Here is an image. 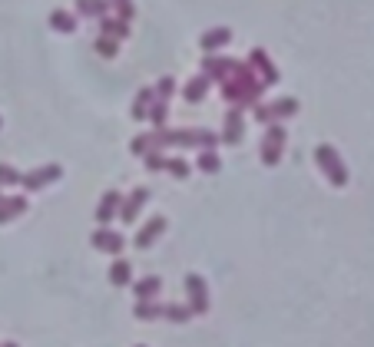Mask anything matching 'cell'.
<instances>
[{
    "instance_id": "obj_1",
    "label": "cell",
    "mask_w": 374,
    "mask_h": 347,
    "mask_svg": "<svg viewBox=\"0 0 374 347\" xmlns=\"http://www.w3.org/2000/svg\"><path fill=\"white\" fill-rule=\"evenodd\" d=\"M222 99L229 103V106H242V109H252L262 103V93H265V87H262V79L255 77V70L249 67V63H242V60H235V70H232L229 79H222Z\"/></svg>"
},
{
    "instance_id": "obj_2",
    "label": "cell",
    "mask_w": 374,
    "mask_h": 347,
    "mask_svg": "<svg viewBox=\"0 0 374 347\" xmlns=\"http://www.w3.org/2000/svg\"><path fill=\"white\" fill-rule=\"evenodd\" d=\"M315 163H318V169H321V175H325L335 189H345L348 185L351 175H348V165H345V159H341V153H338L335 145H328V143L315 145Z\"/></svg>"
},
{
    "instance_id": "obj_3",
    "label": "cell",
    "mask_w": 374,
    "mask_h": 347,
    "mask_svg": "<svg viewBox=\"0 0 374 347\" xmlns=\"http://www.w3.org/2000/svg\"><path fill=\"white\" fill-rule=\"evenodd\" d=\"M285 143H288V133L282 123H269L265 126V136H262V145H259V159L262 165H279L282 155H285Z\"/></svg>"
},
{
    "instance_id": "obj_4",
    "label": "cell",
    "mask_w": 374,
    "mask_h": 347,
    "mask_svg": "<svg viewBox=\"0 0 374 347\" xmlns=\"http://www.w3.org/2000/svg\"><path fill=\"white\" fill-rule=\"evenodd\" d=\"M186 304H189V311H192V318L196 314H209V308H212V298H209V281L202 278V275H196V271H189L186 275Z\"/></svg>"
},
{
    "instance_id": "obj_5",
    "label": "cell",
    "mask_w": 374,
    "mask_h": 347,
    "mask_svg": "<svg viewBox=\"0 0 374 347\" xmlns=\"http://www.w3.org/2000/svg\"><path fill=\"white\" fill-rule=\"evenodd\" d=\"M60 179H63V165L47 163V165H37V169H30V172L20 175V189H23V192H43L47 185L60 182Z\"/></svg>"
},
{
    "instance_id": "obj_6",
    "label": "cell",
    "mask_w": 374,
    "mask_h": 347,
    "mask_svg": "<svg viewBox=\"0 0 374 347\" xmlns=\"http://www.w3.org/2000/svg\"><path fill=\"white\" fill-rule=\"evenodd\" d=\"M255 109V119H259L262 126H269V123H282V119H292V116H298V109H301V103H298L295 97H279L275 103H259V106H252Z\"/></svg>"
},
{
    "instance_id": "obj_7",
    "label": "cell",
    "mask_w": 374,
    "mask_h": 347,
    "mask_svg": "<svg viewBox=\"0 0 374 347\" xmlns=\"http://www.w3.org/2000/svg\"><path fill=\"white\" fill-rule=\"evenodd\" d=\"M252 70H255V77L262 79V87H279V79H282V73H279V67L272 63V57L265 53L262 47H255L249 53V60H245Z\"/></svg>"
},
{
    "instance_id": "obj_8",
    "label": "cell",
    "mask_w": 374,
    "mask_h": 347,
    "mask_svg": "<svg viewBox=\"0 0 374 347\" xmlns=\"http://www.w3.org/2000/svg\"><path fill=\"white\" fill-rule=\"evenodd\" d=\"M146 202H149V189H146V185H136L129 195H123V205H119V222H123V225H136V219L143 215Z\"/></svg>"
},
{
    "instance_id": "obj_9",
    "label": "cell",
    "mask_w": 374,
    "mask_h": 347,
    "mask_svg": "<svg viewBox=\"0 0 374 347\" xmlns=\"http://www.w3.org/2000/svg\"><path fill=\"white\" fill-rule=\"evenodd\" d=\"M90 241H93V248H96V251H103V255H119V251L126 248L123 231L109 228V225H100V228H96L93 235H90Z\"/></svg>"
},
{
    "instance_id": "obj_10",
    "label": "cell",
    "mask_w": 374,
    "mask_h": 347,
    "mask_svg": "<svg viewBox=\"0 0 374 347\" xmlns=\"http://www.w3.org/2000/svg\"><path fill=\"white\" fill-rule=\"evenodd\" d=\"M245 109L242 106H229V113H225V119H222V143L225 145H239L242 136H245Z\"/></svg>"
},
{
    "instance_id": "obj_11",
    "label": "cell",
    "mask_w": 374,
    "mask_h": 347,
    "mask_svg": "<svg viewBox=\"0 0 374 347\" xmlns=\"http://www.w3.org/2000/svg\"><path fill=\"white\" fill-rule=\"evenodd\" d=\"M232 70H235V60H232V57L205 53V60H202V77H209L212 83H222V79H229Z\"/></svg>"
},
{
    "instance_id": "obj_12",
    "label": "cell",
    "mask_w": 374,
    "mask_h": 347,
    "mask_svg": "<svg viewBox=\"0 0 374 347\" xmlns=\"http://www.w3.org/2000/svg\"><path fill=\"white\" fill-rule=\"evenodd\" d=\"M169 228V222H166L163 215H153V219H149V222L143 225V228L136 231V238H133V245L136 248H153L156 241L163 238V231Z\"/></svg>"
},
{
    "instance_id": "obj_13",
    "label": "cell",
    "mask_w": 374,
    "mask_h": 347,
    "mask_svg": "<svg viewBox=\"0 0 374 347\" xmlns=\"http://www.w3.org/2000/svg\"><path fill=\"white\" fill-rule=\"evenodd\" d=\"M119 205H123V192H109L100 195V205H96V225H109L113 219H119Z\"/></svg>"
},
{
    "instance_id": "obj_14",
    "label": "cell",
    "mask_w": 374,
    "mask_h": 347,
    "mask_svg": "<svg viewBox=\"0 0 374 347\" xmlns=\"http://www.w3.org/2000/svg\"><path fill=\"white\" fill-rule=\"evenodd\" d=\"M229 43H232V30L229 27H212L199 37V47L205 50V53H219V50L229 47Z\"/></svg>"
},
{
    "instance_id": "obj_15",
    "label": "cell",
    "mask_w": 374,
    "mask_h": 347,
    "mask_svg": "<svg viewBox=\"0 0 374 347\" xmlns=\"http://www.w3.org/2000/svg\"><path fill=\"white\" fill-rule=\"evenodd\" d=\"M23 212H27V195H4L0 199V225L14 222Z\"/></svg>"
},
{
    "instance_id": "obj_16",
    "label": "cell",
    "mask_w": 374,
    "mask_h": 347,
    "mask_svg": "<svg viewBox=\"0 0 374 347\" xmlns=\"http://www.w3.org/2000/svg\"><path fill=\"white\" fill-rule=\"evenodd\" d=\"M159 291H163V278H159V275H146V278L133 281L136 301H156L159 298Z\"/></svg>"
},
{
    "instance_id": "obj_17",
    "label": "cell",
    "mask_w": 374,
    "mask_h": 347,
    "mask_svg": "<svg viewBox=\"0 0 374 347\" xmlns=\"http://www.w3.org/2000/svg\"><path fill=\"white\" fill-rule=\"evenodd\" d=\"M209 87H212V79L199 73V77H192L189 83L183 87V99H186V103H202V99L209 97Z\"/></svg>"
},
{
    "instance_id": "obj_18",
    "label": "cell",
    "mask_w": 374,
    "mask_h": 347,
    "mask_svg": "<svg viewBox=\"0 0 374 347\" xmlns=\"http://www.w3.org/2000/svg\"><path fill=\"white\" fill-rule=\"evenodd\" d=\"M109 285H113V288H129V285H133V265L126 258H116L113 265H109Z\"/></svg>"
},
{
    "instance_id": "obj_19",
    "label": "cell",
    "mask_w": 374,
    "mask_h": 347,
    "mask_svg": "<svg viewBox=\"0 0 374 347\" xmlns=\"http://www.w3.org/2000/svg\"><path fill=\"white\" fill-rule=\"evenodd\" d=\"M100 33H103V37H113V40H126L129 37V23L113 17V13H106V17H100Z\"/></svg>"
},
{
    "instance_id": "obj_20",
    "label": "cell",
    "mask_w": 374,
    "mask_h": 347,
    "mask_svg": "<svg viewBox=\"0 0 374 347\" xmlns=\"http://www.w3.org/2000/svg\"><path fill=\"white\" fill-rule=\"evenodd\" d=\"M77 13H70V10H53L50 13V27L57 30V33H77Z\"/></svg>"
},
{
    "instance_id": "obj_21",
    "label": "cell",
    "mask_w": 374,
    "mask_h": 347,
    "mask_svg": "<svg viewBox=\"0 0 374 347\" xmlns=\"http://www.w3.org/2000/svg\"><path fill=\"white\" fill-rule=\"evenodd\" d=\"M196 169L205 175H215L222 169V159L215 149H199V155H196Z\"/></svg>"
},
{
    "instance_id": "obj_22",
    "label": "cell",
    "mask_w": 374,
    "mask_h": 347,
    "mask_svg": "<svg viewBox=\"0 0 374 347\" xmlns=\"http://www.w3.org/2000/svg\"><path fill=\"white\" fill-rule=\"evenodd\" d=\"M133 318L136 321H159L163 318V301H136Z\"/></svg>"
},
{
    "instance_id": "obj_23",
    "label": "cell",
    "mask_w": 374,
    "mask_h": 347,
    "mask_svg": "<svg viewBox=\"0 0 374 347\" xmlns=\"http://www.w3.org/2000/svg\"><path fill=\"white\" fill-rule=\"evenodd\" d=\"M77 13H80V17L100 20V17L109 13V0H77Z\"/></svg>"
},
{
    "instance_id": "obj_24",
    "label": "cell",
    "mask_w": 374,
    "mask_h": 347,
    "mask_svg": "<svg viewBox=\"0 0 374 347\" xmlns=\"http://www.w3.org/2000/svg\"><path fill=\"white\" fill-rule=\"evenodd\" d=\"M153 89L146 87V89H139L136 93V99H133V119H146L149 116V106H153Z\"/></svg>"
},
{
    "instance_id": "obj_25",
    "label": "cell",
    "mask_w": 374,
    "mask_h": 347,
    "mask_svg": "<svg viewBox=\"0 0 374 347\" xmlns=\"http://www.w3.org/2000/svg\"><path fill=\"white\" fill-rule=\"evenodd\" d=\"M166 172L173 175V179H189L192 165H189V159H183V155H166Z\"/></svg>"
},
{
    "instance_id": "obj_26",
    "label": "cell",
    "mask_w": 374,
    "mask_h": 347,
    "mask_svg": "<svg viewBox=\"0 0 374 347\" xmlns=\"http://www.w3.org/2000/svg\"><path fill=\"white\" fill-rule=\"evenodd\" d=\"M163 318L173 321V324H186V321L192 318L189 304H176V301H169V304H163Z\"/></svg>"
},
{
    "instance_id": "obj_27",
    "label": "cell",
    "mask_w": 374,
    "mask_h": 347,
    "mask_svg": "<svg viewBox=\"0 0 374 347\" xmlns=\"http://www.w3.org/2000/svg\"><path fill=\"white\" fill-rule=\"evenodd\" d=\"M153 149H159V145H156V133H143V136H136L133 143H129V153L139 155V159H143L146 153H153Z\"/></svg>"
},
{
    "instance_id": "obj_28",
    "label": "cell",
    "mask_w": 374,
    "mask_h": 347,
    "mask_svg": "<svg viewBox=\"0 0 374 347\" xmlns=\"http://www.w3.org/2000/svg\"><path fill=\"white\" fill-rule=\"evenodd\" d=\"M149 123H153V129H166V119H169V103H163V99H153V106H149V116H146Z\"/></svg>"
},
{
    "instance_id": "obj_29",
    "label": "cell",
    "mask_w": 374,
    "mask_h": 347,
    "mask_svg": "<svg viewBox=\"0 0 374 347\" xmlns=\"http://www.w3.org/2000/svg\"><path fill=\"white\" fill-rule=\"evenodd\" d=\"M20 169L17 165H10V163H0V189H17L20 185Z\"/></svg>"
},
{
    "instance_id": "obj_30",
    "label": "cell",
    "mask_w": 374,
    "mask_h": 347,
    "mask_svg": "<svg viewBox=\"0 0 374 347\" xmlns=\"http://www.w3.org/2000/svg\"><path fill=\"white\" fill-rule=\"evenodd\" d=\"M109 13L119 17V20H126V23H133L136 7H133V0H109Z\"/></svg>"
},
{
    "instance_id": "obj_31",
    "label": "cell",
    "mask_w": 374,
    "mask_h": 347,
    "mask_svg": "<svg viewBox=\"0 0 374 347\" xmlns=\"http://www.w3.org/2000/svg\"><path fill=\"white\" fill-rule=\"evenodd\" d=\"M96 53H100L103 60H113L116 53H119V40L103 37V33H100V37H96Z\"/></svg>"
},
{
    "instance_id": "obj_32",
    "label": "cell",
    "mask_w": 374,
    "mask_h": 347,
    "mask_svg": "<svg viewBox=\"0 0 374 347\" xmlns=\"http://www.w3.org/2000/svg\"><path fill=\"white\" fill-rule=\"evenodd\" d=\"M173 93H176V79H173V77H163V79H159V83L153 87V97L163 99V103H169V99H173Z\"/></svg>"
},
{
    "instance_id": "obj_33",
    "label": "cell",
    "mask_w": 374,
    "mask_h": 347,
    "mask_svg": "<svg viewBox=\"0 0 374 347\" xmlns=\"http://www.w3.org/2000/svg\"><path fill=\"white\" fill-rule=\"evenodd\" d=\"M143 163H146V169H149V172H166V153H163V149H153V153H146Z\"/></svg>"
},
{
    "instance_id": "obj_34",
    "label": "cell",
    "mask_w": 374,
    "mask_h": 347,
    "mask_svg": "<svg viewBox=\"0 0 374 347\" xmlns=\"http://www.w3.org/2000/svg\"><path fill=\"white\" fill-rule=\"evenodd\" d=\"M219 136L212 133V129H199V149H219Z\"/></svg>"
},
{
    "instance_id": "obj_35",
    "label": "cell",
    "mask_w": 374,
    "mask_h": 347,
    "mask_svg": "<svg viewBox=\"0 0 374 347\" xmlns=\"http://www.w3.org/2000/svg\"><path fill=\"white\" fill-rule=\"evenodd\" d=\"M0 347H20V344H17V341H4V344H0Z\"/></svg>"
},
{
    "instance_id": "obj_36",
    "label": "cell",
    "mask_w": 374,
    "mask_h": 347,
    "mask_svg": "<svg viewBox=\"0 0 374 347\" xmlns=\"http://www.w3.org/2000/svg\"><path fill=\"white\" fill-rule=\"evenodd\" d=\"M0 199H4V189H0Z\"/></svg>"
},
{
    "instance_id": "obj_37",
    "label": "cell",
    "mask_w": 374,
    "mask_h": 347,
    "mask_svg": "<svg viewBox=\"0 0 374 347\" xmlns=\"http://www.w3.org/2000/svg\"><path fill=\"white\" fill-rule=\"evenodd\" d=\"M136 347H146V344H136Z\"/></svg>"
},
{
    "instance_id": "obj_38",
    "label": "cell",
    "mask_w": 374,
    "mask_h": 347,
    "mask_svg": "<svg viewBox=\"0 0 374 347\" xmlns=\"http://www.w3.org/2000/svg\"><path fill=\"white\" fill-rule=\"evenodd\" d=\"M0 126H4V119H0Z\"/></svg>"
}]
</instances>
